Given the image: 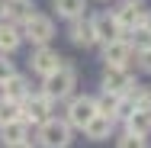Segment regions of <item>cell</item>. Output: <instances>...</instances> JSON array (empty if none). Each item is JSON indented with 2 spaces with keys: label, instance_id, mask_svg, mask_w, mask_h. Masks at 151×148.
<instances>
[{
  "label": "cell",
  "instance_id": "obj_1",
  "mask_svg": "<svg viewBox=\"0 0 151 148\" xmlns=\"http://www.w3.org/2000/svg\"><path fill=\"white\" fill-rule=\"evenodd\" d=\"M39 145L42 148H68L71 145V126L58 116H48L45 122H39Z\"/></svg>",
  "mask_w": 151,
  "mask_h": 148
},
{
  "label": "cell",
  "instance_id": "obj_2",
  "mask_svg": "<svg viewBox=\"0 0 151 148\" xmlns=\"http://www.w3.org/2000/svg\"><path fill=\"white\" fill-rule=\"evenodd\" d=\"M77 87V71L71 68V64H61L55 74H48L45 77V97H52V100H68L71 93Z\"/></svg>",
  "mask_w": 151,
  "mask_h": 148
},
{
  "label": "cell",
  "instance_id": "obj_3",
  "mask_svg": "<svg viewBox=\"0 0 151 148\" xmlns=\"http://www.w3.org/2000/svg\"><path fill=\"white\" fill-rule=\"evenodd\" d=\"M52 106H55L52 97H45V93H29V97L19 103V119H23L26 126H39V122H45V119L52 116Z\"/></svg>",
  "mask_w": 151,
  "mask_h": 148
},
{
  "label": "cell",
  "instance_id": "obj_4",
  "mask_svg": "<svg viewBox=\"0 0 151 148\" xmlns=\"http://www.w3.org/2000/svg\"><path fill=\"white\" fill-rule=\"evenodd\" d=\"M96 116V100L93 97H71L68 100V113H64V122L71 126V129H81L84 132V126Z\"/></svg>",
  "mask_w": 151,
  "mask_h": 148
},
{
  "label": "cell",
  "instance_id": "obj_5",
  "mask_svg": "<svg viewBox=\"0 0 151 148\" xmlns=\"http://www.w3.org/2000/svg\"><path fill=\"white\" fill-rule=\"evenodd\" d=\"M145 6H142V0H125V3H119L116 10H113V19H116V26H119L122 35H129L132 29H138L142 23H145Z\"/></svg>",
  "mask_w": 151,
  "mask_h": 148
},
{
  "label": "cell",
  "instance_id": "obj_6",
  "mask_svg": "<svg viewBox=\"0 0 151 148\" xmlns=\"http://www.w3.org/2000/svg\"><path fill=\"white\" fill-rule=\"evenodd\" d=\"M52 35H55V23L45 13H32L29 19L23 23V39H29L32 45H48Z\"/></svg>",
  "mask_w": 151,
  "mask_h": 148
},
{
  "label": "cell",
  "instance_id": "obj_7",
  "mask_svg": "<svg viewBox=\"0 0 151 148\" xmlns=\"http://www.w3.org/2000/svg\"><path fill=\"white\" fill-rule=\"evenodd\" d=\"M132 87H135V77L129 74V68H106V74H103V93L125 97Z\"/></svg>",
  "mask_w": 151,
  "mask_h": 148
},
{
  "label": "cell",
  "instance_id": "obj_8",
  "mask_svg": "<svg viewBox=\"0 0 151 148\" xmlns=\"http://www.w3.org/2000/svg\"><path fill=\"white\" fill-rule=\"evenodd\" d=\"M61 64H64V58H61L55 48H48V45H39V48L32 52V58H29V68L35 71V74H42V77L55 74Z\"/></svg>",
  "mask_w": 151,
  "mask_h": 148
},
{
  "label": "cell",
  "instance_id": "obj_9",
  "mask_svg": "<svg viewBox=\"0 0 151 148\" xmlns=\"http://www.w3.org/2000/svg\"><path fill=\"white\" fill-rule=\"evenodd\" d=\"M90 29H93V42H116V39H122L119 26H116V19H113V13H96V16H90Z\"/></svg>",
  "mask_w": 151,
  "mask_h": 148
},
{
  "label": "cell",
  "instance_id": "obj_10",
  "mask_svg": "<svg viewBox=\"0 0 151 148\" xmlns=\"http://www.w3.org/2000/svg\"><path fill=\"white\" fill-rule=\"evenodd\" d=\"M132 58V45H129V39L122 35L116 42H106L103 45V61H106V68H125Z\"/></svg>",
  "mask_w": 151,
  "mask_h": 148
},
{
  "label": "cell",
  "instance_id": "obj_11",
  "mask_svg": "<svg viewBox=\"0 0 151 148\" xmlns=\"http://www.w3.org/2000/svg\"><path fill=\"white\" fill-rule=\"evenodd\" d=\"M0 142L6 148H16V145H29V126L23 119H13L6 126H0Z\"/></svg>",
  "mask_w": 151,
  "mask_h": 148
},
{
  "label": "cell",
  "instance_id": "obj_12",
  "mask_svg": "<svg viewBox=\"0 0 151 148\" xmlns=\"http://www.w3.org/2000/svg\"><path fill=\"white\" fill-rule=\"evenodd\" d=\"M32 13H35V6H32V0H6L3 3V10H0V16L6 19V23H26Z\"/></svg>",
  "mask_w": 151,
  "mask_h": 148
},
{
  "label": "cell",
  "instance_id": "obj_13",
  "mask_svg": "<svg viewBox=\"0 0 151 148\" xmlns=\"http://www.w3.org/2000/svg\"><path fill=\"white\" fill-rule=\"evenodd\" d=\"M113 126H116V119L96 113V116L84 126V135H87V139H93V142H103V139H109V135H113Z\"/></svg>",
  "mask_w": 151,
  "mask_h": 148
},
{
  "label": "cell",
  "instance_id": "obj_14",
  "mask_svg": "<svg viewBox=\"0 0 151 148\" xmlns=\"http://www.w3.org/2000/svg\"><path fill=\"white\" fill-rule=\"evenodd\" d=\"M125 132L148 139L151 135V110H132V113L125 116Z\"/></svg>",
  "mask_w": 151,
  "mask_h": 148
},
{
  "label": "cell",
  "instance_id": "obj_15",
  "mask_svg": "<svg viewBox=\"0 0 151 148\" xmlns=\"http://www.w3.org/2000/svg\"><path fill=\"white\" fill-rule=\"evenodd\" d=\"M19 42H23V32L16 29L13 23L0 19V55H13L19 48Z\"/></svg>",
  "mask_w": 151,
  "mask_h": 148
},
{
  "label": "cell",
  "instance_id": "obj_16",
  "mask_svg": "<svg viewBox=\"0 0 151 148\" xmlns=\"http://www.w3.org/2000/svg\"><path fill=\"white\" fill-rule=\"evenodd\" d=\"M29 81L23 77V74H13L6 84H3V100H10V103H23L26 97H29Z\"/></svg>",
  "mask_w": 151,
  "mask_h": 148
},
{
  "label": "cell",
  "instance_id": "obj_17",
  "mask_svg": "<svg viewBox=\"0 0 151 148\" xmlns=\"http://www.w3.org/2000/svg\"><path fill=\"white\" fill-rule=\"evenodd\" d=\"M68 35H71V42L74 45H93V29H90V19L87 16H77V19H71V26H68Z\"/></svg>",
  "mask_w": 151,
  "mask_h": 148
},
{
  "label": "cell",
  "instance_id": "obj_18",
  "mask_svg": "<svg viewBox=\"0 0 151 148\" xmlns=\"http://www.w3.org/2000/svg\"><path fill=\"white\" fill-rule=\"evenodd\" d=\"M52 6L58 10V16H64V19H77V16H84L87 0H52Z\"/></svg>",
  "mask_w": 151,
  "mask_h": 148
},
{
  "label": "cell",
  "instance_id": "obj_19",
  "mask_svg": "<svg viewBox=\"0 0 151 148\" xmlns=\"http://www.w3.org/2000/svg\"><path fill=\"white\" fill-rule=\"evenodd\" d=\"M125 97H129L132 110H151V87H145V84H135Z\"/></svg>",
  "mask_w": 151,
  "mask_h": 148
},
{
  "label": "cell",
  "instance_id": "obj_20",
  "mask_svg": "<svg viewBox=\"0 0 151 148\" xmlns=\"http://www.w3.org/2000/svg\"><path fill=\"white\" fill-rule=\"evenodd\" d=\"M13 119H19V103H10V100L0 97V126H6Z\"/></svg>",
  "mask_w": 151,
  "mask_h": 148
},
{
  "label": "cell",
  "instance_id": "obj_21",
  "mask_svg": "<svg viewBox=\"0 0 151 148\" xmlns=\"http://www.w3.org/2000/svg\"><path fill=\"white\" fill-rule=\"evenodd\" d=\"M116 148H148V139L132 135V132H122L119 139H116Z\"/></svg>",
  "mask_w": 151,
  "mask_h": 148
},
{
  "label": "cell",
  "instance_id": "obj_22",
  "mask_svg": "<svg viewBox=\"0 0 151 148\" xmlns=\"http://www.w3.org/2000/svg\"><path fill=\"white\" fill-rule=\"evenodd\" d=\"M129 35H132V39H129V45H132V48H145V45H151V32L145 29V26L132 29Z\"/></svg>",
  "mask_w": 151,
  "mask_h": 148
},
{
  "label": "cell",
  "instance_id": "obj_23",
  "mask_svg": "<svg viewBox=\"0 0 151 148\" xmlns=\"http://www.w3.org/2000/svg\"><path fill=\"white\" fill-rule=\"evenodd\" d=\"M13 74H16V68H13V61L6 58V55H0V87H3V84H6V81L13 77Z\"/></svg>",
  "mask_w": 151,
  "mask_h": 148
},
{
  "label": "cell",
  "instance_id": "obj_24",
  "mask_svg": "<svg viewBox=\"0 0 151 148\" xmlns=\"http://www.w3.org/2000/svg\"><path fill=\"white\" fill-rule=\"evenodd\" d=\"M138 64H142V71H148V74H151V45L138 48Z\"/></svg>",
  "mask_w": 151,
  "mask_h": 148
},
{
  "label": "cell",
  "instance_id": "obj_25",
  "mask_svg": "<svg viewBox=\"0 0 151 148\" xmlns=\"http://www.w3.org/2000/svg\"><path fill=\"white\" fill-rule=\"evenodd\" d=\"M16 148H32V145H16Z\"/></svg>",
  "mask_w": 151,
  "mask_h": 148
}]
</instances>
